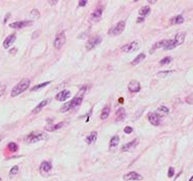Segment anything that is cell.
I'll return each instance as SVG.
<instances>
[{"label":"cell","instance_id":"6da1fadb","mask_svg":"<svg viewBox=\"0 0 193 181\" xmlns=\"http://www.w3.org/2000/svg\"><path fill=\"white\" fill-rule=\"evenodd\" d=\"M29 86H30V80L29 79H27V78L23 79V80H21V82H19V83L16 84L14 88H12L11 92H10V95H11L12 97L20 95L21 93H23L24 91H26V90L29 88Z\"/></svg>","mask_w":193,"mask_h":181},{"label":"cell","instance_id":"7a4b0ae2","mask_svg":"<svg viewBox=\"0 0 193 181\" xmlns=\"http://www.w3.org/2000/svg\"><path fill=\"white\" fill-rule=\"evenodd\" d=\"M44 138H45L44 133L38 131V132H33V133H31V134H29L25 138V140L27 142H29V143H34V142H38Z\"/></svg>","mask_w":193,"mask_h":181},{"label":"cell","instance_id":"3957f363","mask_svg":"<svg viewBox=\"0 0 193 181\" xmlns=\"http://www.w3.org/2000/svg\"><path fill=\"white\" fill-rule=\"evenodd\" d=\"M125 21H119L115 26H113L110 30L108 31V34L109 35H113V36H118L120 35L121 33H123V31L125 30Z\"/></svg>","mask_w":193,"mask_h":181},{"label":"cell","instance_id":"277c9868","mask_svg":"<svg viewBox=\"0 0 193 181\" xmlns=\"http://www.w3.org/2000/svg\"><path fill=\"white\" fill-rule=\"evenodd\" d=\"M101 41H102V38L100 37V36H94V37L90 38V39L88 40L87 44H86V49H87V50H92L96 45L100 44Z\"/></svg>","mask_w":193,"mask_h":181},{"label":"cell","instance_id":"5b68a950","mask_svg":"<svg viewBox=\"0 0 193 181\" xmlns=\"http://www.w3.org/2000/svg\"><path fill=\"white\" fill-rule=\"evenodd\" d=\"M66 34H64V32H61V33H59L58 35L56 36V38H55L54 40V48L55 49H61V47L63 46L64 44H66Z\"/></svg>","mask_w":193,"mask_h":181},{"label":"cell","instance_id":"8992f818","mask_svg":"<svg viewBox=\"0 0 193 181\" xmlns=\"http://www.w3.org/2000/svg\"><path fill=\"white\" fill-rule=\"evenodd\" d=\"M84 90H85V89H82V91L79 92L78 95L75 96V97L70 101V103H71V109H76V107H78L79 105L81 104V102H82V99H83V94H84L83 92H84Z\"/></svg>","mask_w":193,"mask_h":181},{"label":"cell","instance_id":"52a82bcc","mask_svg":"<svg viewBox=\"0 0 193 181\" xmlns=\"http://www.w3.org/2000/svg\"><path fill=\"white\" fill-rule=\"evenodd\" d=\"M138 48H139V42L134 41V42L130 43V44L124 45V46L122 47V51H123V52H126V53L134 52V51H136Z\"/></svg>","mask_w":193,"mask_h":181},{"label":"cell","instance_id":"ba28073f","mask_svg":"<svg viewBox=\"0 0 193 181\" xmlns=\"http://www.w3.org/2000/svg\"><path fill=\"white\" fill-rule=\"evenodd\" d=\"M147 118H148V121L153 125V126H158V125L160 124L162 118H160V116L158 115L157 113H149Z\"/></svg>","mask_w":193,"mask_h":181},{"label":"cell","instance_id":"9c48e42d","mask_svg":"<svg viewBox=\"0 0 193 181\" xmlns=\"http://www.w3.org/2000/svg\"><path fill=\"white\" fill-rule=\"evenodd\" d=\"M51 169H52V165L49 162H43L41 165H40V173L43 176L48 175L49 172L51 171Z\"/></svg>","mask_w":193,"mask_h":181},{"label":"cell","instance_id":"30bf717a","mask_svg":"<svg viewBox=\"0 0 193 181\" xmlns=\"http://www.w3.org/2000/svg\"><path fill=\"white\" fill-rule=\"evenodd\" d=\"M33 24L32 21H16V23H12L9 25L10 28H14V29H23L28 26H31Z\"/></svg>","mask_w":193,"mask_h":181},{"label":"cell","instance_id":"8fae6325","mask_svg":"<svg viewBox=\"0 0 193 181\" xmlns=\"http://www.w3.org/2000/svg\"><path fill=\"white\" fill-rule=\"evenodd\" d=\"M143 177L140 174L136 173V172H129V173L124 175V180L129 181V180H142Z\"/></svg>","mask_w":193,"mask_h":181},{"label":"cell","instance_id":"7c38bea8","mask_svg":"<svg viewBox=\"0 0 193 181\" xmlns=\"http://www.w3.org/2000/svg\"><path fill=\"white\" fill-rule=\"evenodd\" d=\"M70 96H71V92L68 91V90H63V91H61L59 93H57L55 98L58 101H66Z\"/></svg>","mask_w":193,"mask_h":181},{"label":"cell","instance_id":"4fadbf2b","mask_svg":"<svg viewBox=\"0 0 193 181\" xmlns=\"http://www.w3.org/2000/svg\"><path fill=\"white\" fill-rule=\"evenodd\" d=\"M128 88H129V90H130L131 92H133V93L138 92V91H140V83H139L138 81L133 80V81H131L130 83H129Z\"/></svg>","mask_w":193,"mask_h":181},{"label":"cell","instance_id":"5bb4252c","mask_svg":"<svg viewBox=\"0 0 193 181\" xmlns=\"http://www.w3.org/2000/svg\"><path fill=\"white\" fill-rule=\"evenodd\" d=\"M16 37L14 34H11V35L7 36L6 39L4 40V42H3V47L4 48H9L10 45L14 44V42L16 41Z\"/></svg>","mask_w":193,"mask_h":181},{"label":"cell","instance_id":"9a60e30c","mask_svg":"<svg viewBox=\"0 0 193 181\" xmlns=\"http://www.w3.org/2000/svg\"><path fill=\"white\" fill-rule=\"evenodd\" d=\"M137 144H138V140L135 139V140H133L132 142H129V143L125 144V145L122 147V150H123V152H131V150H133L136 147Z\"/></svg>","mask_w":193,"mask_h":181},{"label":"cell","instance_id":"2e32d148","mask_svg":"<svg viewBox=\"0 0 193 181\" xmlns=\"http://www.w3.org/2000/svg\"><path fill=\"white\" fill-rule=\"evenodd\" d=\"M101 16H102V8H98L95 11L92 12L91 16H90V20L92 21H98L101 19Z\"/></svg>","mask_w":193,"mask_h":181},{"label":"cell","instance_id":"e0dca14e","mask_svg":"<svg viewBox=\"0 0 193 181\" xmlns=\"http://www.w3.org/2000/svg\"><path fill=\"white\" fill-rule=\"evenodd\" d=\"M64 126V123H58V124H54V125H48V126L45 127V130L49 131V132H53V131L57 130V129H61V127Z\"/></svg>","mask_w":193,"mask_h":181},{"label":"cell","instance_id":"ac0fdd59","mask_svg":"<svg viewBox=\"0 0 193 181\" xmlns=\"http://www.w3.org/2000/svg\"><path fill=\"white\" fill-rule=\"evenodd\" d=\"M185 36H186L185 33H178L177 35L175 36L174 40H175V42L177 43L178 46H179V45H181L182 43L184 42V40H185Z\"/></svg>","mask_w":193,"mask_h":181},{"label":"cell","instance_id":"d6986e66","mask_svg":"<svg viewBox=\"0 0 193 181\" xmlns=\"http://www.w3.org/2000/svg\"><path fill=\"white\" fill-rule=\"evenodd\" d=\"M115 117H117V120L118 122H121V121H123L124 119L126 118V113H125V109H119L117 111V113H115Z\"/></svg>","mask_w":193,"mask_h":181},{"label":"cell","instance_id":"ffe728a7","mask_svg":"<svg viewBox=\"0 0 193 181\" xmlns=\"http://www.w3.org/2000/svg\"><path fill=\"white\" fill-rule=\"evenodd\" d=\"M96 139H97V132L94 131V132L90 133V134L86 137V142H87L88 144H91V143H93V142H95Z\"/></svg>","mask_w":193,"mask_h":181},{"label":"cell","instance_id":"44dd1931","mask_svg":"<svg viewBox=\"0 0 193 181\" xmlns=\"http://www.w3.org/2000/svg\"><path fill=\"white\" fill-rule=\"evenodd\" d=\"M167 42H168V40H162V41H158V42H156L155 44L152 46L151 50H150V53H152V51H154L155 49H157V48H160V47H162V48H164V47L166 46Z\"/></svg>","mask_w":193,"mask_h":181},{"label":"cell","instance_id":"7402d4cb","mask_svg":"<svg viewBox=\"0 0 193 181\" xmlns=\"http://www.w3.org/2000/svg\"><path fill=\"white\" fill-rule=\"evenodd\" d=\"M177 43L175 42V40L172 39V40H168V42H167L166 46L164 47V49H166V50H171V49H174L175 47H177Z\"/></svg>","mask_w":193,"mask_h":181},{"label":"cell","instance_id":"603a6c76","mask_svg":"<svg viewBox=\"0 0 193 181\" xmlns=\"http://www.w3.org/2000/svg\"><path fill=\"white\" fill-rule=\"evenodd\" d=\"M184 21V18L182 16H177L175 18H173L171 20V24L172 25H180Z\"/></svg>","mask_w":193,"mask_h":181},{"label":"cell","instance_id":"cb8c5ba5","mask_svg":"<svg viewBox=\"0 0 193 181\" xmlns=\"http://www.w3.org/2000/svg\"><path fill=\"white\" fill-rule=\"evenodd\" d=\"M48 99L47 100H43V101H41V102L39 103V104L37 105V107H35V109H34V111H33V114H36V113H38V112H40L42 109V107H44L45 105L47 104V103H48Z\"/></svg>","mask_w":193,"mask_h":181},{"label":"cell","instance_id":"d4e9b609","mask_svg":"<svg viewBox=\"0 0 193 181\" xmlns=\"http://www.w3.org/2000/svg\"><path fill=\"white\" fill-rule=\"evenodd\" d=\"M149 12H150V7H149V6H143V7L141 8L140 10H139V14H140L142 18L146 16L147 14H149Z\"/></svg>","mask_w":193,"mask_h":181},{"label":"cell","instance_id":"484cf974","mask_svg":"<svg viewBox=\"0 0 193 181\" xmlns=\"http://www.w3.org/2000/svg\"><path fill=\"white\" fill-rule=\"evenodd\" d=\"M109 113H110V109H109L108 107H104L103 111H102V113H101V115H100V118H101V120L107 119V118H108V116H109Z\"/></svg>","mask_w":193,"mask_h":181},{"label":"cell","instance_id":"4316f807","mask_svg":"<svg viewBox=\"0 0 193 181\" xmlns=\"http://www.w3.org/2000/svg\"><path fill=\"white\" fill-rule=\"evenodd\" d=\"M144 59H145V54H144V53H140V54H139L138 57H136V59L133 60L131 64H132V66H136V64H138L139 62H142V60Z\"/></svg>","mask_w":193,"mask_h":181},{"label":"cell","instance_id":"83f0119b","mask_svg":"<svg viewBox=\"0 0 193 181\" xmlns=\"http://www.w3.org/2000/svg\"><path fill=\"white\" fill-rule=\"evenodd\" d=\"M120 142V138L118 135H115V136H113V138L110 139V142H109V145H110V147H115V146H117L118 144H119Z\"/></svg>","mask_w":193,"mask_h":181},{"label":"cell","instance_id":"f1b7e54d","mask_svg":"<svg viewBox=\"0 0 193 181\" xmlns=\"http://www.w3.org/2000/svg\"><path fill=\"white\" fill-rule=\"evenodd\" d=\"M49 84H50V82H45V83L39 84V85H36L35 87L32 88L31 91H36V90H38V89H41V88L45 87V86H47V85H49Z\"/></svg>","mask_w":193,"mask_h":181},{"label":"cell","instance_id":"f546056e","mask_svg":"<svg viewBox=\"0 0 193 181\" xmlns=\"http://www.w3.org/2000/svg\"><path fill=\"white\" fill-rule=\"evenodd\" d=\"M172 62V57H165V59H162V60L160 62V66H166V64H169L170 62Z\"/></svg>","mask_w":193,"mask_h":181},{"label":"cell","instance_id":"4dcf8cb0","mask_svg":"<svg viewBox=\"0 0 193 181\" xmlns=\"http://www.w3.org/2000/svg\"><path fill=\"white\" fill-rule=\"evenodd\" d=\"M19 148L18 144L14 143V142H10L9 144H8V150H10V152H16Z\"/></svg>","mask_w":193,"mask_h":181},{"label":"cell","instance_id":"1f68e13d","mask_svg":"<svg viewBox=\"0 0 193 181\" xmlns=\"http://www.w3.org/2000/svg\"><path fill=\"white\" fill-rule=\"evenodd\" d=\"M18 172H19V167H18V166H14V167H12L11 170H10L9 176H14V175H16V174H18Z\"/></svg>","mask_w":193,"mask_h":181},{"label":"cell","instance_id":"d6a6232c","mask_svg":"<svg viewBox=\"0 0 193 181\" xmlns=\"http://www.w3.org/2000/svg\"><path fill=\"white\" fill-rule=\"evenodd\" d=\"M158 112H160V113H162V114H165V115H167V114H169V109L167 107H164V105H162V107H158Z\"/></svg>","mask_w":193,"mask_h":181},{"label":"cell","instance_id":"836d02e7","mask_svg":"<svg viewBox=\"0 0 193 181\" xmlns=\"http://www.w3.org/2000/svg\"><path fill=\"white\" fill-rule=\"evenodd\" d=\"M29 16H31V18H34V16H35V19H36V18H39V16H40V14H39V11H38V10L34 9V10H32V11L30 12Z\"/></svg>","mask_w":193,"mask_h":181},{"label":"cell","instance_id":"e575fe53","mask_svg":"<svg viewBox=\"0 0 193 181\" xmlns=\"http://www.w3.org/2000/svg\"><path fill=\"white\" fill-rule=\"evenodd\" d=\"M174 174H175V170H174L173 167H170V169H169V172H168V176H169V177H173Z\"/></svg>","mask_w":193,"mask_h":181},{"label":"cell","instance_id":"d590c367","mask_svg":"<svg viewBox=\"0 0 193 181\" xmlns=\"http://www.w3.org/2000/svg\"><path fill=\"white\" fill-rule=\"evenodd\" d=\"M124 132L127 133V134H129V133H132L133 132V128L132 127H126V128L124 129Z\"/></svg>","mask_w":193,"mask_h":181},{"label":"cell","instance_id":"8d00e7d4","mask_svg":"<svg viewBox=\"0 0 193 181\" xmlns=\"http://www.w3.org/2000/svg\"><path fill=\"white\" fill-rule=\"evenodd\" d=\"M4 91H5V85H0V95H2Z\"/></svg>","mask_w":193,"mask_h":181},{"label":"cell","instance_id":"74e56055","mask_svg":"<svg viewBox=\"0 0 193 181\" xmlns=\"http://www.w3.org/2000/svg\"><path fill=\"white\" fill-rule=\"evenodd\" d=\"M86 3H87V1H86V0H82V1H79V5H80V6H85Z\"/></svg>","mask_w":193,"mask_h":181},{"label":"cell","instance_id":"f35d334b","mask_svg":"<svg viewBox=\"0 0 193 181\" xmlns=\"http://www.w3.org/2000/svg\"><path fill=\"white\" fill-rule=\"evenodd\" d=\"M169 73H170V72H164V73H160V74H158V76H165V75H168Z\"/></svg>","mask_w":193,"mask_h":181},{"label":"cell","instance_id":"ab89813d","mask_svg":"<svg viewBox=\"0 0 193 181\" xmlns=\"http://www.w3.org/2000/svg\"><path fill=\"white\" fill-rule=\"evenodd\" d=\"M16 48H14V49H11V50H10V53H11V54H16Z\"/></svg>","mask_w":193,"mask_h":181},{"label":"cell","instance_id":"60d3db41","mask_svg":"<svg viewBox=\"0 0 193 181\" xmlns=\"http://www.w3.org/2000/svg\"><path fill=\"white\" fill-rule=\"evenodd\" d=\"M49 3H51V4H56L57 1H49Z\"/></svg>","mask_w":193,"mask_h":181},{"label":"cell","instance_id":"b9f144b4","mask_svg":"<svg viewBox=\"0 0 193 181\" xmlns=\"http://www.w3.org/2000/svg\"><path fill=\"white\" fill-rule=\"evenodd\" d=\"M123 100H124V98H120V99H119V102H120V103H123V102H124Z\"/></svg>","mask_w":193,"mask_h":181},{"label":"cell","instance_id":"7bdbcfd3","mask_svg":"<svg viewBox=\"0 0 193 181\" xmlns=\"http://www.w3.org/2000/svg\"><path fill=\"white\" fill-rule=\"evenodd\" d=\"M189 181H193V176H192L191 178H190V180H189Z\"/></svg>","mask_w":193,"mask_h":181},{"label":"cell","instance_id":"ee69618b","mask_svg":"<svg viewBox=\"0 0 193 181\" xmlns=\"http://www.w3.org/2000/svg\"><path fill=\"white\" fill-rule=\"evenodd\" d=\"M0 181H2V180H1V177H0Z\"/></svg>","mask_w":193,"mask_h":181}]
</instances>
